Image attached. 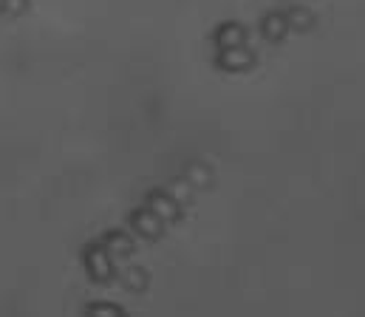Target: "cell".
Instances as JSON below:
<instances>
[{"label":"cell","instance_id":"6da1fadb","mask_svg":"<svg viewBox=\"0 0 365 317\" xmlns=\"http://www.w3.org/2000/svg\"><path fill=\"white\" fill-rule=\"evenodd\" d=\"M252 63V54L250 51H244L241 46H235V48H227L224 54H221V66L224 68H232V71H238V68H247Z\"/></svg>","mask_w":365,"mask_h":317},{"label":"cell","instance_id":"7a4b0ae2","mask_svg":"<svg viewBox=\"0 0 365 317\" xmlns=\"http://www.w3.org/2000/svg\"><path fill=\"white\" fill-rule=\"evenodd\" d=\"M218 43H221L224 48H235V46H241V43H244V28L235 26V23L221 26V31H218Z\"/></svg>","mask_w":365,"mask_h":317},{"label":"cell","instance_id":"3957f363","mask_svg":"<svg viewBox=\"0 0 365 317\" xmlns=\"http://www.w3.org/2000/svg\"><path fill=\"white\" fill-rule=\"evenodd\" d=\"M286 28H289V23H286V17H280V14H269V17L264 20V34H267L269 40H280V37L286 34Z\"/></svg>","mask_w":365,"mask_h":317},{"label":"cell","instance_id":"277c9868","mask_svg":"<svg viewBox=\"0 0 365 317\" xmlns=\"http://www.w3.org/2000/svg\"><path fill=\"white\" fill-rule=\"evenodd\" d=\"M88 266L96 278H108V261H105V252L102 249H91L88 252Z\"/></svg>","mask_w":365,"mask_h":317},{"label":"cell","instance_id":"5b68a950","mask_svg":"<svg viewBox=\"0 0 365 317\" xmlns=\"http://www.w3.org/2000/svg\"><path fill=\"white\" fill-rule=\"evenodd\" d=\"M29 9V0H3V11L6 14H23Z\"/></svg>","mask_w":365,"mask_h":317},{"label":"cell","instance_id":"8992f818","mask_svg":"<svg viewBox=\"0 0 365 317\" xmlns=\"http://www.w3.org/2000/svg\"><path fill=\"white\" fill-rule=\"evenodd\" d=\"M289 20H292V26H297V28H306V26L312 23V14H309V11H303V9H294Z\"/></svg>","mask_w":365,"mask_h":317},{"label":"cell","instance_id":"52a82bcc","mask_svg":"<svg viewBox=\"0 0 365 317\" xmlns=\"http://www.w3.org/2000/svg\"><path fill=\"white\" fill-rule=\"evenodd\" d=\"M0 11H3V0H0Z\"/></svg>","mask_w":365,"mask_h":317}]
</instances>
